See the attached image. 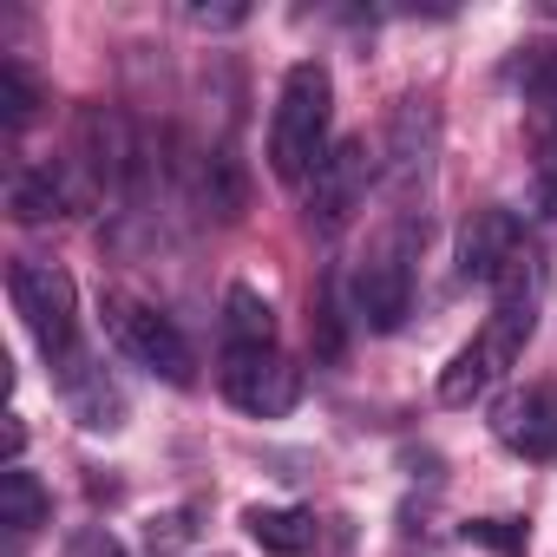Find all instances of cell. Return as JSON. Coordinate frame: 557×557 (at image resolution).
<instances>
[{
	"label": "cell",
	"instance_id": "13",
	"mask_svg": "<svg viewBox=\"0 0 557 557\" xmlns=\"http://www.w3.org/2000/svg\"><path fill=\"white\" fill-rule=\"evenodd\" d=\"M47 511H53L47 485L14 459L8 472H0V524H8L14 537H27V531H40V524H47Z\"/></svg>",
	"mask_w": 557,
	"mask_h": 557
},
{
	"label": "cell",
	"instance_id": "3",
	"mask_svg": "<svg viewBox=\"0 0 557 557\" xmlns=\"http://www.w3.org/2000/svg\"><path fill=\"white\" fill-rule=\"evenodd\" d=\"M413 256H420V230H413V216L400 210V216L368 243V256H361V269H355V309H361V322H368L374 335H394V329L407 322V309H413Z\"/></svg>",
	"mask_w": 557,
	"mask_h": 557
},
{
	"label": "cell",
	"instance_id": "20",
	"mask_svg": "<svg viewBox=\"0 0 557 557\" xmlns=\"http://www.w3.org/2000/svg\"><path fill=\"white\" fill-rule=\"evenodd\" d=\"M190 21H197V27H243L249 14H243V8H197Z\"/></svg>",
	"mask_w": 557,
	"mask_h": 557
},
{
	"label": "cell",
	"instance_id": "16",
	"mask_svg": "<svg viewBox=\"0 0 557 557\" xmlns=\"http://www.w3.org/2000/svg\"><path fill=\"white\" fill-rule=\"evenodd\" d=\"M34 112H40V86H34V73H27L21 60H0V125L21 132Z\"/></svg>",
	"mask_w": 557,
	"mask_h": 557
},
{
	"label": "cell",
	"instance_id": "9",
	"mask_svg": "<svg viewBox=\"0 0 557 557\" xmlns=\"http://www.w3.org/2000/svg\"><path fill=\"white\" fill-rule=\"evenodd\" d=\"M433 145H440V112H433V99H407V106L394 112V132H387V171H394L400 190H413V177H426Z\"/></svg>",
	"mask_w": 557,
	"mask_h": 557
},
{
	"label": "cell",
	"instance_id": "19",
	"mask_svg": "<svg viewBox=\"0 0 557 557\" xmlns=\"http://www.w3.org/2000/svg\"><path fill=\"white\" fill-rule=\"evenodd\" d=\"M66 557H125V544H119V537H112L106 524H86V531H73Z\"/></svg>",
	"mask_w": 557,
	"mask_h": 557
},
{
	"label": "cell",
	"instance_id": "8",
	"mask_svg": "<svg viewBox=\"0 0 557 557\" xmlns=\"http://www.w3.org/2000/svg\"><path fill=\"white\" fill-rule=\"evenodd\" d=\"M524 243H531V236H524V223H518L511 210H472V223L459 230V275H466V283H479V289H492L498 269H505Z\"/></svg>",
	"mask_w": 557,
	"mask_h": 557
},
{
	"label": "cell",
	"instance_id": "11",
	"mask_svg": "<svg viewBox=\"0 0 557 557\" xmlns=\"http://www.w3.org/2000/svg\"><path fill=\"white\" fill-rule=\"evenodd\" d=\"M60 387H66V407H73V420H79L86 433H119V426H125V400H119V387L106 381V368L73 361V368L60 374Z\"/></svg>",
	"mask_w": 557,
	"mask_h": 557
},
{
	"label": "cell",
	"instance_id": "1",
	"mask_svg": "<svg viewBox=\"0 0 557 557\" xmlns=\"http://www.w3.org/2000/svg\"><path fill=\"white\" fill-rule=\"evenodd\" d=\"M329 125H335V79H329V66L322 60H296L283 73L275 112H269V171L289 190H309V177L335 151Z\"/></svg>",
	"mask_w": 557,
	"mask_h": 557
},
{
	"label": "cell",
	"instance_id": "10",
	"mask_svg": "<svg viewBox=\"0 0 557 557\" xmlns=\"http://www.w3.org/2000/svg\"><path fill=\"white\" fill-rule=\"evenodd\" d=\"M73 210H79V197H73V184H66L53 164L8 177V216H14V223H60V216H73Z\"/></svg>",
	"mask_w": 557,
	"mask_h": 557
},
{
	"label": "cell",
	"instance_id": "12",
	"mask_svg": "<svg viewBox=\"0 0 557 557\" xmlns=\"http://www.w3.org/2000/svg\"><path fill=\"white\" fill-rule=\"evenodd\" d=\"M243 524H249V537L269 557H302V550H315V511H302V505H256Z\"/></svg>",
	"mask_w": 557,
	"mask_h": 557
},
{
	"label": "cell",
	"instance_id": "4",
	"mask_svg": "<svg viewBox=\"0 0 557 557\" xmlns=\"http://www.w3.org/2000/svg\"><path fill=\"white\" fill-rule=\"evenodd\" d=\"M106 335H112V348H119L125 361H138L145 374H158V381H171V387H190V381H197V355H190L184 329H177L171 315H158L151 302L112 296V302H106Z\"/></svg>",
	"mask_w": 557,
	"mask_h": 557
},
{
	"label": "cell",
	"instance_id": "14",
	"mask_svg": "<svg viewBox=\"0 0 557 557\" xmlns=\"http://www.w3.org/2000/svg\"><path fill=\"white\" fill-rule=\"evenodd\" d=\"M223 348H275V315L249 283L223 296Z\"/></svg>",
	"mask_w": 557,
	"mask_h": 557
},
{
	"label": "cell",
	"instance_id": "7",
	"mask_svg": "<svg viewBox=\"0 0 557 557\" xmlns=\"http://www.w3.org/2000/svg\"><path fill=\"white\" fill-rule=\"evenodd\" d=\"M492 440L531 466L557 459V387H518L492 407Z\"/></svg>",
	"mask_w": 557,
	"mask_h": 557
},
{
	"label": "cell",
	"instance_id": "18",
	"mask_svg": "<svg viewBox=\"0 0 557 557\" xmlns=\"http://www.w3.org/2000/svg\"><path fill=\"white\" fill-rule=\"evenodd\" d=\"M466 544H492L505 557H524V524L518 518H479V524H466Z\"/></svg>",
	"mask_w": 557,
	"mask_h": 557
},
{
	"label": "cell",
	"instance_id": "5",
	"mask_svg": "<svg viewBox=\"0 0 557 557\" xmlns=\"http://www.w3.org/2000/svg\"><path fill=\"white\" fill-rule=\"evenodd\" d=\"M216 387L230 407L256 413V420H283L302 400V368L283 348H223L216 355Z\"/></svg>",
	"mask_w": 557,
	"mask_h": 557
},
{
	"label": "cell",
	"instance_id": "2",
	"mask_svg": "<svg viewBox=\"0 0 557 557\" xmlns=\"http://www.w3.org/2000/svg\"><path fill=\"white\" fill-rule=\"evenodd\" d=\"M8 296H14V315L27 322L34 348L47 355L53 374H66L79 355V289H73V275L40 262V256H14L8 262Z\"/></svg>",
	"mask_w": 557,
	"mask_h": 557
},
{
	"label": "cell",
	"instance_id": "6",
	"mask_svg": "<svg viewBox=\"0 0 557 557\" xmlns=\"http://www.w3.org/2000/svg\"><path fill=\"white\" fill-rule=\"evenodd\" d=\"M368 184H374V151L368 138H335V151L322 158V171L309 177V223L322 236H335L361 203H368Z\"/></svg>",
	"mask_w": 557,
	"mask_h": 557
},
{
	"label": "cell",
	"instance_id": "17",
	"mask_svg": "<svg viewBox=\"0 0 557 557\" xmlns=\"http://www.w3.org/2000/svg\"><path fill=\"white\" fill-rule=\"evenodd\" d=\"M518 86H524V106L557 99V40H531L518 53Z\"/></svg>",
	"mask_w": 557,
	"mask_h": 557
},
{
	"label": "cell",
	"instance_id": "15",
	"mask_svg": "<svg viewBox=\"0 0 557 557\" xmlns=\"http://www.w3.org/2000/svg\"><path fill=\"white\" fill-rule=\"evenodd\" d=\"M531 177H537V216H557V99L531 106Z\"/></svg>",
	"mask_w": 557,
	"mask_h": 557
}]
</instances>
